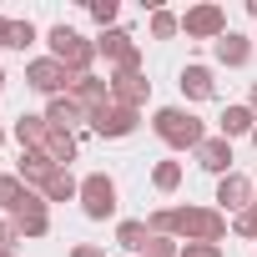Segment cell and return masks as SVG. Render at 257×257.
Instances as JSON below:
<instances>
[{"label":"cell","mask_w":257,"mask_h":257,"mask_svg":"<svg viewBox=\"0 0 257 257\" xmlns=\"http://www.w3.org/2000/svg\"><path fill=\"white\" fill-rule=\"evenodd\" d=\"M152 132L172 147V152H197L202 142H207V132H202V121L187 111V106H162L157 116H152Z\"/></svg>","instance_id":"1"},{"label":"cell","mask_w":257,"mask_h":257,"mask_svg":"<svg viewBox=\"0 0 257 257\" xmlns=\"http://www.w3.org/2000/svg\"><path fill=\"white\" fill-rule=\"evenodd\" d=\"M46 46H51V56L71 71V81H76V76H96V71H91V66H96V41H86L81 31H71V26H51Z\"/></svg>","instance_id":"2"},{"label":"cell","mask_w":257,"mask_h":257,"mask_svg":"<svg viewBox=\"0 0 257 257\" xmlns=\"http://www.w3.org/2000/svg\"><path fill=\"white\" fill-rule=\"evenodd\" d=\"M177 237L222 247V237H227V212H222V207H177Z\"/></svg>","instance_id":"3"},{"label":"cell","mask_w":257,"mask_h":257,"mask_svg":"<svg viewBox=\"0 0 257 257\" xmlns=\"http://www.w3.org/2000/svg\"><path fill=\"white\" fill-rule=\"evenodd\" d=\"M81 212H86L91 222H106V217L116 212V182H111L106 172L81 177Z\"/></svg>","instance_id":"4"},{"label":"cell","mask_w":257,"mask_h":257,"mask_svg":"<svg viewBox=\"0 0 257 257\" xmlns=\"http://www.w3.org/2000/svg\"><path fill=\"white\" fill-rule=\"evenodd\" d=\"M96 56H106L116 71H142V46L132 41V31H101V41H96Z\"/></svg>","instance_id":"5"},{"label":"cell","mask_w":257,"mask_h":257,"mask_svg":"<svg viewBox=\"0 0 257 257\" xmlns=\"http://www.w3.org/2000/svg\"><path fill=\"white\" fill-rule=\"evenodd\" d=\"M26 86H36L41 96H51V101H56V96H66V91H71V71H66L56 56H41V61H31V66H26Z\"/></svg>","instance_id":"6"},{"label":"cell","mask_w":257,"mask_h":257,"mask_svg":"<svg viewBox=\"0 0 257 257\" xmlns=\"http://www.w3.org/2000/svg\"><path fill=\"white\" fill-rule=\"evenodd\" d=\"M182 31H187L192 41H222V36H227V11H222V6H192V11L182 16Z\"/></svg>","instance_id":"7"},{"label":"cell","mask_w":257,"mask_h":257,"mask_svg":"<svg viewBox=\"0 0 257 257\" xmlns=\"http://www.w3.org/2000/svg\"><path fill=\"white\" fill-rule=\"evenodd\" d=\"M46 207H51V202H46V197L31 187V192H26V202L11 212L16 232H21V237H46V232H51V212H46Z\"/></svg>","instance_id":"8"},{"label":"cell","mask_w":257,"mask_h":257,"mask_svg":"<svg viewBox=\"0 0 257 257\" xmlns=\"http://www.w3.org/2000/svg\"><path fill=\"white\" fill-rule=\"evenodd\" d=\"M137 121H142V111H132V106H116V101H111V106H101V111L91 116V132L116 142V137H132V132H137Z\"/></svg>","instance_id":"9"},{"label":"cell","mask_w":257,"mask_h":257,"mask_svg":"<svg viewBox=\"0 0 257 257\" xmlns=\"http://www.w3.org/2000/svg\"><path fill=\"white\" fill-rule=\"evenodd\" d=\"M111 101L142 111V106L152 101V81H147L142 71H116V76H111Z\"/></svg>","instance_id":"10"},{"label":"cell","mask_w":257,"mask_h":257,"mask_svg":"<svg viewBox=\"0 0 257 257\" xmlns=\"http://www.w3.org/2000/svg\"><path fill=\"white\" fill-rule=\"evenodd\" d=\"M86 116H96L101 106H111V81H101V76H76L71 81V91H66Z\"/></svg>","instance_id":"11"},{"label":"cell","mask_w":257,"mask_h":257,"mask_svg":"<svg viewBox=\"0 0 257 257\" xmlns=\"http://www.w3.org/2000/svg\"><path fill=\"white\" fill-rule=\"evenodd\" d=\"M217 202H222V212H232V217H237V212H247V207L257 202V187H252L242 172H227V177L217 182Z\"/></svg>","instance_id":"12"},{"label":"cell","mask_w":257,"mask_h":257,"mask_svg":"<svg viewBox=\"0 0 257 257\" xmlns=\"http://www.w3.org/2000/svg\"><path fill=\"white\" fill-rule=\"evenodd\" d=\"M192 157H197V167H202V172H212L217 182H222V177L232 172V142H227L222 132H217V137H207V142H202V147H197Z\"/></svg>","instance_id":"13"},{"label":"cell","mask_w":257,"mask_h":257,"mask_svg":"<svg viewBox=\"0 0 257 257\" xmlns=\"http://www.w3.org/2000/svg\"><path fill=\"white\" fill-rule=\"evenodd\" d=\"M46 137H51V121H46V116H31V111L16 116V142H21L26 152H41Z\"/></svg>","instance_id":"14"},{"label":"cell","mask_w":257,"mask_h":257,"mask_svg":"<svg viewBox=\"0 0 257 257\" xmlns=\"http://www.w3.org/2000/svg\"><path fill=\"white\" fill-rule=\"evenodd\" d=\"M212 56H217L222 66H247V61H252V41L237 36V31H227L222 41H212Z\"/></svg>","instance_id":"15"},{"label":"cell","mask_w":257,"mask_h":257,"mask_svg":"<svg viewBox=\"0 0 257 257\" xmlns=\"http://www.w3.org/2000/svg\"><path fill=\"white\" fill-rule=\"evenodd\" d=\"M217 126H222L227 142H232V137H252V132H257V111H252V106H227V111L217 116Z\"/></svg>","instance_id":"16"},{"label":"cell","mask_w":257,"mask_h":257,"mask_svg":"<svg viewBox=\"0 0 257 257\" xmlns=\"http://www.w3.org/2000/svg\"><path fill=\"white\" fill-rule=\"evenodd\" d=\"M46 121L56 126V132H76V126H81V121H91V116H86L71 96H56V101L46 106Z\"/></svg>","instance_id":"17"},{"label":"cell","mask_w":257,"mask_h":257,"mask_svg":"<svg viewBox=\"0 0 257 257\" xmlns=\"http://www.w3.org/2000/svg\"><path fill=\"white\" fill-rule=\"evenodd\" d=\"M212 91H217V81H212V71H207V66H187V71H182V96L207 101Z\"/></svg>","instance_id":"18"},{"label":"cell","mask_w":257,"mask_h":257,"mask_svg":"<svg viewBox=\"0 0 257 257\" xmlns=\"http://www.w3.org/2000/svg\"><path fill=\"white\" fill-rule=\"evenodd\" d=\"M41 197H46V202H71V197H81V182L61 167V172H51V182L41 187Z\"/></svg>","instance_id":"19"},{"label":"cell","mask_w":257,"mask_h":257,"mask_svg":"<svg viewBox=\"0 0 257 257\" xmlns=\"http://www.w3.org/2000/svg\"><path fill=\"white\" fill-rule=\"evenodd\" d=\"M56 167H66V162H76V137L71 132H56V126H51V137H46V147H41Z\"/></svg>","instance_id":"20"},{"label":"cell","mask_w":257,"mask_h":257,"mask_svg":"<svg viewBox=\"0 0 257 257\" xmlns=\"http://www.w3.org/2000/svg\"><path fill=\"white\" fill-rule=\"evenodd\" d=\"M116 242H121L126 252H147L152 227H147V222H121V227H116Z\"/></svg>","instance_id":"21"},{"label":"cell","mask_w":257,"mask_h":257,"mask_svg":"<svg viewBox=\"0 0 257 257\" xmlns=\"http://www.w3.org/2000/svg\"><path fill=\"white\" fill-rule=\"evenodd\" d=\"M26 192H31V187H26L16 172H11V177H0V212H16V207L26 202Z\"/></svg>","instance_id":"22"},{"label":"cell","mask_w":257,"mask_h":257,"mask_svg":"<svg viewBox=\"0 0 257 257\" xmlns=\"http://www.w3.org/2000/svg\"><path fill=\"white\" fill-rule=\"evenodd\" d=\"M152 187L157 192H177L182 187V162H157L152 167Z\"/></svg>","instance_id":"23"},{"label":"cell","mask_w":257,"mask_h":257,"mask_svg":"<svg viewBox=\"0 0 257 257\" xmlns=\"http://www.w3.org/2000/svg\"><path fill=\"white\" fill-rule=\"evenodd\" d=\"M177 31H182V21H177L172 11H152V36H157V41H172Z\"/></svg>","instance_id":"24"},{"label":"cell","mask_w":257,"mask_h":257,"mask_svg":"<svg viewBox=\"0 0 257 257\" xmlns=\"http://www.w3.org/2000/svg\"><path fill=\"white\" fill-rule=\"evenodd\" d=\"M142 257H182V247H177L172 237H157V232H152V242H147V252H142Z\"/></svg>","instance_id":"25"},{"label":"cell","mask_w":257,"mask_h":257,"mask_svg":"<svg viewBox=\"0 0 257 257\" xmlns=\"http://www.w3.org/2000/svg\"><path fill=\"white\" fill-rule=\"evenodd\" d=\"M232 232H237V237H257V202H252L247 212L232 217Z\"/></svg>","instance_id":"26"},{"label":"cell","mask_w":257,"mask_h":257,"mask_svg":"<svg viewBox=\"0 0 257 257\" xmlns=\"http://www.w3.org/2000/svg\"><path fill=\"white\" fill-rule=\"evenodd\" d=\"M91 21L111 31V21H116V0H91Z\"/></svg>","instance_id":"27"},{"label":"cell","mask_w":257,"mask_h":257,"mask_svg":"<svg viewBox=\"0 0 257 257\" xmlns=\"http://www.w3.org/2000/svg\"><path fill=\"white\" fill-rule=\"evenodd\" d=\"M182 257H222V247H212V242H182Z\"/></svg>","instance_id":"28"},{"label":"cell","mask_w":257,"mask_h":257,"mask_svg":"<svg viewBox=\"0 0 257 257\" xmlns=\"http://www.w3.org/2000/svg\"><path fill=\"white\" fill-rule=\"evenodd\" d=\"M16 242H21L16 222H0V252H16Z\"/></svg>","instance_id":"29"},{"label":"cell","mask_w":257,"mask_h":257,"mask_svg":"<svg viewBox=\"0 0 257 257\" xmlns=\"http://www.w3.org/2000/svg\"><path fill=\"white\" fill-rule=\"evenodd\" d=\"M31 41H36V26L31 21H16V51H26Z\"/></svg>","instance_id":"30"},{"label":"cell","mask_w":257,"mask_h":257,"mask_svg":"<svg viewBox=\"0 0 257 257\" xmlns=\"http://www.w3.org/2000/svg\"><path fill=\"white\" fill-rule=\"evenodd\" d=\"M0 46H16V21L0 16Z\"/></svg>","instance_id":"31"},{"label":"cell","mask_w":257,"mask_h":257,"mask_svg":"<svg viewBox=\"0 0 257 257\" xmlns=\"http://www.w3.org/2000/svg\"><path fill=\"white\" fill-rule=\"evenodd\" d=\"M71 257H106V252H101V247H91V242H81V247H76Z\"/></svg>","instance_id":"32"},{"label":"cell","mask_w":257,"mask_h":257,"mask_svg":"<svg viewBox=\"0 0 257 257\" xmlns=\"http://www.w3.org/2000/svg\"><path fill=\"white\" fill-rule=\"evenodd\" d=\"M247 16H252V21H257V0H247Z\"/></svg>","instance_id":"33"},{"label":"cell","mask_w":257,"mask_h":257,"mask_svg":"<svg viewBox=\"0 0 257 257\" xmlns=\"http://www.w3.org/2000/svg\"><path fill=\"white\" fill-rule=\"evenodd\" d=\"M247 106H252V111H257V81H252V101H247Z\"/></svg>","instance_id":"34"},{"label":"cell","mask_w":257,"mask_h":257,"mask_svg":"<svg viewBox=\"0 0 257 257\" xmlns=\"http://www.w3.org/2000/svg\"><path fill=\"white\" fill-rule=\"evenodd\" d=\"M0 147H6V132H0Z\"/></svg>","instance_id":"35"},{"label":"cell","mask_w":257,"mask_h":257,"mask_svg":"<svg viewBox=\"0 0 257 257\" xmlns=\"http://www.w3.org/2000/svg\"><path fill=\"white\" fill-rule=\"evenodd\" d=\"M252 147H257V132H252Z\"/></svg>","instance_id":"36"},{"label":"cell","mask_w":257,"mask_h":257,"mask_svg":"<svg viewBox=\"0 0 257 257\" xmlns=\"http://www.w3.org/2000/svg\"><path fill=\"white\" fill-rule=\"evenodd\" d=\"M6 257H16V252H6Z\"/></svg>","instance_id":"37"},{"label":"cell","mask_w":257,"mask_h":257,"mask_svg":"<svg viewBox=\"0 0 257 257\" xmlns=\"http://www.w3.org/2000/svg\"><path fill=\"white\" fill-rule=\"evenodd\" d=\"M0 257H6V252H0Z\"/></svg>","instance_id":"38"}]
</instances>
